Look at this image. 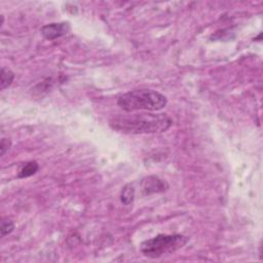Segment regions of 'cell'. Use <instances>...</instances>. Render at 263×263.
Segmentation results:
<instances>
[{
  "label": "cell",
  "mask_w": 263,
  "mask_h": 263,
  "mask_svg": "<svg viewBox=\"0 0 263 263\" xmlns=\"http://www.w3.org/2000/svg\"><path fill=\"white\" fill-rule=\"evenodd\" d=\"M187 243L188 237L182 235H158L142 243L140 251L144 256L156 259L175 253Z\"/></svg>",
  "instance_id": "3957f363"
},
{
  "label": "cell",
  "mask_w": 263,
  "mask_h": 263,
  "mask_svg": "<svg viewBox=\"0 0 263 263\" xmlns=\"http://www.w3.org/2000/svg\"><path fill=\"white\" fill-rule=\"evenodd\" d=\"M168 187L169 186L167 182H164L156 176H149L142 180V188H143L145 194L164 192L168 189Z\"/></svg>",
  "instance_id": "5b68a950"
},
{
  "label": "cell",
  "mask_w": 263,
  "mask_h": 263,
  "mask_svg": "<svg viewBox=\"0 0 263 263\" xmlns=\"http://www.w3.org/2000/svg\"><path fill=\"white\" fill-rule=\"evenodd\" d=\"M38 169H39V166L36 161H29V162L25 163L23 167H22V169L19 173V178L31 177L34 174H36Z\"/></svg>",
  "instance_id": "52a82bcc"
},
{
  "label": "cell",
  "mask_w": 263,
  "mask_h": 263,
  "mask_svg": "<svg viewBox=\"0 0 263 263\" xmlns=\"http://www.w3.org/2000/svg\"><path fill=\"white\" fill-rule=\"evenodd\" d=\"M110 127L125 134H156L168 131L172 119L163 113L117 114L109 119Z\"/></svg>",
  "instance_id": "6da1fadb"
},
{
  "label": "cell",
  "mask_w": 263,
  "mask_h": 263,
  "mask_svg": "<svg viewBox=\"0 0 263 263\" xmlns=\"http://www.w3.org/2000/svg\"><path fill=\"white\" fill-rule=\"evenodd\" d=\"M15 74L13 71H10L9 69H6L2 67L1 69V78H0V89L5 90L6 87H8L12 82L14 81Z\"/></svg>",
  "instance_id": "ba28073f"
},
{
  "label": "cell",
  "mask_w": 263,
  "mask_h": 263,
  "mask_svg": "<svg viewBox=\"0 0 263 263\" xmlns=\"http://www.w3.org/2000/svg\"><path fill=\"white\" fill-rule=\"evenodd\" d=\"M135 200V188L132 184H127L122 190V194H120V201L123 204L129 206L133 204Z\"/></svg>",
  "instance_id": "8992f818"
},
{
  "label": "cell",
  "mask_w": 263,
  "mask_h": 263,
  "mask_svg": "<svg viewBox=\"0 0 263 263\" xmlns=\"http://www.w3.org/2000/svg\"><path fill=\"white\" fill-rule=\"evenodd\" d=\"M69 30L70 26L68 23H52L43 26L40 32L47 39L53 40L67 34Z\"/></svg>",
  "instance_id": "277c9868"
},
{
  "label": "cell",
  "mask_w": 263,
  "mask_h": 263,
  "mask_svg": "<svg viewBox=\"0 0 263 263\" xmlns=\"http://www.w3.org/2000/svg\"><path fill=\"white\" fill-rule=\"evenodd\" d=\"M15 229L14 222L9 218H3L1 220V227H0V233H1V237L9 235Z\"/></svg>",
  "instance_id": "9c48e42d"
},
{
  "label": "cell",
  "mask_w": 263,
  "mask_h": 263,
  "mask_svg": "<svg viewBox=\"0 0 263 263\" xmlns=\"http://www.w3.org/2000/svg\"><path fill=\"white\" fill-rule=\"evenodd\" d=\"M10 145H12V142L8 139L3 138L1 140V144H0V150H1V157H3L5 155V152L9 149Z\"/></svg>",
  "instance_id": "30bf717a"
},
{
  "label": "cell",
  "mask_w": 263,
  "mask_h": 263,
  "mask_svg": "<svg viewBox=\"0 0 263 263\" xmlns=\"http://www.w3.org/2000/svg\"><path fill=\"white\" fill-rule=\"evenodd\" d=\"M168 104L167 98L153 90H135L120 96L117 105L127 112L137 110L158 111Z\"/></svg>",
  "instance_id": "7a4b0ae2"
}]
</instances>
